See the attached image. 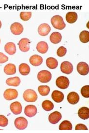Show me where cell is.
Masks as SVG:
<instances>
[{
    "label": "cell",
    "mask_w": 89,
    "mask_h": 133,
    "mask_svg": "<svg viewBox=\"0 0 89 133\" xmlns=\"http://www.w3.org/2000/svg\"><path fill=\"white\" fill-rule=\"evenodd\" d=\"M51 23L54 28L59 30H62L66 26L63 17L59 15L53 16L51 19Z\"/></svg>",
    "instance_id": "6da1fadb"
},
{
    "label": "cell",
    "mask_w": 89,
    "mask_h": 133,
    "mask_svg": "<svg viewBox=\"0 0 89 133\" xmlns=\"http://www.w3.org/2000/svg\"><path fill=\"white\" fill-rule=\"evenodd\" d=\"M23 98L28 102H34L37 99V95L36 92L32 89L25 90L23 93Z\"/></svg>",
    "instance_id": "7a4b0ae2"
},
{
    "label": "cell",
    "mask_w": 89,
    "mask_h": 133,
    "mask_svg": "<svg viewBox=\"0 0 89 133\" xmlns=\"http://www.w3.org/2000/svg\"><path fill=\"white\" fill-rule=\"evenodd\" d=\"M52 75L50 71L46 70L40 71L37 74V79L41 83H46L51 79Z\"/></svg>",
    "instance_id": "3957f363"
},
{
    "label": "cell",
    "mask_w": 89,
    "mask_h": 133,
    "mask_svg": "<svg viewBox=\"0 0 89 133\" xmlns=\"http://www.w3.org/2000/svg\"><path fill=\"white\" fill-rule=\"evenodd\" d=\"M69 80L65 76H60L58 77L56 81L57 87L61 89H66L69 85Z\"/></svg>",
    "instance_id": "277c9868"
},
{
    "label": "cell",
    "mask_w": 89,
    "mask_h": 133,
    "mask_svg": "<svg viewBox=\"0 0 89 133\" xmlns=\"http://www.w3.org/2000/svg\"><path fill=\"white\" fill-rule=\"evenodd\" d=\"M15 126L19 130H24L28 126V121L23 117H20L15 120Z\"/></svg>",
    "instance_id": "5b68a950"
},
{
    "label": "cell",
    "mask_w": 89,
    "mask_h": 133,
    "mask_svg": "<svg viewBox=\"0 0 89 133\" xmlns=\"http://www.w3.org/2000/svg\"><path fill=\"white\" fill-rule=\"evenodd\" d=\"M18 96V92L14 89H7L3 93L4 98L7 100H12L17 98Z\"/></svg>",
    "instance_id": "8992f818"
},
{
    "label": "cell",
    "mask_w": 89,
    "mask_h": 133,
    "mask_svg": "<svg viewBox=\"0 0 89 133\" xmlns=\"http://www.w3.org/2000/svg\"><path fill=\"white\" fill-rule=\"evenodd\" d=\"M31 43L29 39L28 38H22L20 40L19 46L20 50L23 52H27L30 50V44Z\"/></svg>",
    "instance_id": "52a82bcc"
},
{
    "label": "cell",
    "mask_w": 89,
    "mask_h": 133,
    "mask_svg": "<svg viewBox=\"0 0 89 133\" xmlns=\"http://www.w3.org/2000/svg\"><path fill=\"white\" fill-rule=\"evenodd\" d=\"M76 69L78 72L81 75L85 76L89 73V65L84 62H79L77 65Z\"/></svg>",
    "instance_id": "ba28073f"
},
{
    "label": "cell",
    "mask_w": 89,
    "mask_h": 133,
    "mask_svg": "<svg viewBox=\"0 0 89 133\" xmlns=\"http://www.w3.org/2000/svg\"><path fill=\"white\" fill-rule=\"evenodd\" d=\"M10 30L12 33L15 35H19L23 32V26L19 22H15L10 26Z\"/></svg>",
    "instance_id": "9c48e42d"
},
{
    "label": "cell",
    "mask_w": 89,
    "mask_h": 133,
    "mask_svg": "<svg viewBox=\"0 0 89 133\" xmlns=\"http://www.w3.org/2000/svg\"><path fill=\"white\" fill-rule=\"evenodd\" d=\"M61 70L63 73L66 74H70L73 70L72 64L69 61H64L61 65Z\"/></svg>",
    "instance_id": "30bf717a"
},
{
    "label": "cell",
    "mask_w": 89,
    "mask_h": 133,
    "mask_svg": "<svg viewBox=\"0 0 89 133\" xmlns=\"http://www.w3.org/2000/svg\"><path fill=\"white\" fill-rule=\"evenodd\" d=\"M51 30V28L48 24L43 23L41 24L38 28V32L40 35L42 36H46L48 35Z\"/></svg>",
    "instance_id": "8fae6325"
},
{
    "label": "cell",
    "mask_w": 89,
    "mask_h": 133,
    "mask_svg": "<svg viewBox=\"0 0 89 133\" xmlns=\"http://www.w3.org/2000/svg\"><path fill=\"white\" fill-rule=\"evenodd\" d=\"M62 118V114L59 112L56 111L51 113L49 117V121L53 124L58 123Z\"/></svg>",
    "instance_id": "7c38bea8"
},
{
    "label": "cell",
    "mask_w": 89,
    "mask_h": 133,
    "mask_svg": "<svg viewBox=\"0 0 89 133\" xmlns=\"http://www.w3.org/2000/svg\"><path fill=\"white\" fill-rule=\"evenodd\" d=\"M22 105L19 102L16 101L11 104L10 109L12 112L15 114L18 115L21 113L22 111Z\"/></svg>",
    "instance_id": "4fadbf2b"
},
{
    "label": "cell",
    "mask_w": 89,
    "mask_h": 133,
    "mask_svg": "<svg viewBox=\"0 0 89 133\" xmlns=\"http://www.w3.org/2000/svg\"><path fill=\"white\" fill-rule=\"evenodd\" d=\"M37 110L36 107L33 105L27 106L24 110V113L27 116L33 117L37 113Z\"/></svg>",
    "instance_id": "5bb4252c"
},
{
    "label": "cell",
    "mask_w": 89,
    "mask_h": 133,
    "mask_svg": "<svg viewBox=\"0 0 89 133\" xmlns=\"http://www.w3.org/2000/svg\"><path fill=\"white\" fill-rule=\"evenodd\" d=\"M79 94L75 92H70L67 96L68 102L72 105H75L79 102Z\"/></svg>",
    "instance_id": "9a60e30c"
},
{
    "label": "cell",
    "mask_w": 89,
    "mask_h": 133,
    "mask_svg": "<svg viewBox=\"0 0 89 133\" xmlns=\"http://www.w3.org/2000/svg\"><path fill=\"white\" fill-rule=\"evenodd\" d=\"M43 58L39 55H34L31 57L29 61L31 64L33 66H38L43 63Z\"/></svg>",
    "instance_id": "2e32d148"
},
{
    "label": "cell",
    "mask_w": 89,
    "mask_h": 133,
    "mask_svg": "<svg viewBox=\"0 0 89 133\" xmlns=\"http://www.w3.org/2000/svg\"><path fill=\"white\" fill-rule=\"evenodd\" d=\"M52 99L56 103H61L64 99L63 94L59 91L54 90L51 95Z\"/></svg>",
    "instance_id": "e0dca14e"
},
{
    "label": "cell",
    "mask_w": 89,
    "mask_h": 133,
    "mask_svg": "<svg viewBox=\"0 0 89 133\" xmlns=\"http://www.w3.org/2000/svg\"><path fill=\"white\" fill-rule=\"evenodd\" d=\"M4 50L9 55H13L16 52V45L12 42H9L5 45Z\"/></svg>",
    "instance_id": "ac0fdd59"
},
{
    "label": "cell",
    "mask_w": 89,
    "mask_h": 133,
    "mask_svg": "<svg viewBox=\"0 0 89 133\" xmlns=\"http://www.w3.org/2000/svg\"><path fill=\"white\" fill-rule=\"evenodd\" d=\"M78 115L80 118L83 120H87L89 118V109L88 108L83 107L79 109Z\"/></svg>",
    "instance_id": "d6986e66"
},
{
    "label": "cell",
    "mask_w": 89,
    "mask_h": 133,
    "mask_svg": "<svg viewBox=\"0 0 89 133\" xmlns=\"http://www.w3.org/2000/svg\"><path fill=\"white\" fill-rule=\"evenodd\" d=\"M36 49L40 53H46L49 49L48 44L45 42H40L37 44Z\"/></svg>",
    "instance_id": "ffe728a7"
},
{
    "label": "cell",
    "mask_w": 89,
    "mask_h": 133,
    "mask_svg": "<svg viewBox=\"0 0 89 133\" xmlns=\"http://www.w3.org/2000/svg\"><path fill=\"white\" fill-rule=\"evenodd\" d=\"M4 72L8 75H14L16 73V66L13 64H8L4 68Z\"/></svg>",
    "instance_id": "44dd1931"
},
{
    "label": "cell",
    "mask_w": 89,
    "mask_h": 133,
    "mask_svg": "<svg viewBox=\"0 0 89 133\" xmlns=\"http://www.w3.org/2000/svg\"><path fill=\"white\" fill-rule=\"evenodd\" d=\"M50 39L52 43L57 44L61 42L62 39V36L61 34L58 32H54L50 35Z\"/></svg>",
    "instance_id": "7402d4cb"
},
{
    "label": "cell",
    "mask_w": 89,
    "mask_h": 133,
    "mask_svg": "<svg viewBox=\"0 0 89 133\" xmlns=\"http://www.w3.org/2000/svg\"><path fill=\"white\" fill-rule=\"evenodd\" d=\"M20 79L19 77H14L8 78L6 81V83L9 86L18 87L20 83Z\"/></svg>",
    "instance_id": "603a6c76"
},
{
    "label": "cell",
    "mask_w": 89,
    "mask_h": 133,
    "mask_svg": "<svg viewBox=\"0 0 89 133\" xmlns=\"http://www.w3.org/2000/svg\"><path fill=\"white\" fill-rule=\"evenodd\" d=\"M78 14L75 12H70L66 14V21L70 24H73L76 22L78 19Z\"/></svg>",
    "instance_id": "cb8c5ba5"
},
{
    "label": "cell",
    "mask_w": 89,
    "mask_h": 133,
    "mask_svg": "<svg viewBox=\"0 0 89 133\" xmlns=\"http://www.w3.org/2000/svg\"><path fill=\"white\" fill-rule=\"evenodd\" d=\"M30 69L29 66L26 63L21 64L19 66V72L20 73L24 76L28 75L30 72Z\"/></svg>",
    "instance_id": "d4e9b609"
},
{
    "label": "cell",
    "mask_w": 89,
    "mask_h": 133,
    "mask_svg": "<svg viewBox=\"0 0 89 133\" xmlns=\"http://www.w3.org/2000/svg\"><path fill=\"white\" fill-rule=\"evenodd\" d=\"M46 64L47 66L50 69H55L58 66V61L53 57H49L46 59Z\"/></svg>",
    "instance_id": "484cf974"
},
{
    "label": "cell",
    "mask_w": 89,
    "mask_h": 133,
    "mask_svg": "<svg viewBox=\"0 0 89 133\" xmlns=\"http://www.w3.org/2000/svg\"><path fill=\"white\" fill-rule=\"evenodd\" d=\"M60 130H72V124L68 121H64L60 124Z\"/></svg>",
    "instance_id": "4316f807"
},
{
    "label": "cell",
    "mask_w": 89,
    "mask_h": 133,
    "mask_svg": "<svg viewBox=\"0 0 89 133\" xmlns=\"http://www.w3.org/2000/svg\"><path fill=\"white\" fill-rule=\"evenodd\" d=\"M79 40L83 43H87L89 41V32L87 30H83L79 34Z\"/></svg>",
    "instance_id": "83f0119b"
},
{
    "label": "cell",
    "mask_w": 89,
    "mask_h": 133,
    "mask_svg": "<svg viewBox=\"0 0 89 133\" xmlns=\"http://www.w3.org/2000/svg\"><path fill=\"white\" fill-rule=\"evenodd\" d=\"M42 107L45 110L49 111L53 110L54 108V104L51 101L46 100L43 101V103L42 104Z\"/></svg>",
    "instance_id": "f1b7e54d"
},
{
    "label": "cell",
    "mask_w": 89,
    "mask_h": 133,
    "mask_svg": "<svg viewBox=\"0 0 89 133\" xmlns=\"http://www.w3.org/2000/svg\"><path fill=\"white\" fill-rule=\"evenodd\" d=\"M38 90L40 94L42 96H46L50 93V87L47 85H40L38 88Z\"/></svg>",
    "instance_id": "f546056e"
},
{
    "label": "cell",
    "mask_w": 89,
    "mask_h": 133,
    "mask_svg": "<svg viewBox=\"0 0 89 133\" xmlns=\"http://www.w3.org/2000/svg\"><path fill=\"white\" fill-rule=\"evenodd\" d=\"M32 13L31 12H21L20 14V17L23 21H28L32 17Z\"/></svg>",
    "instance_id": "4dcf8cb0"
},
{
    "label": "cell",
    "mask_w": 89,
    "mask_h": 133,
    "mask_svg": "<svg viewBox=\"0 0 89 133\" xmlns=\"http://www.w3.org/2000/svg\"><path fill=\"white\" fill-rule=\"evenodd\" d=\"M81 94L83 97L85 98H89V85H85L83 87L81 88Z\"/></svg>",
    "instance_id": "1f68e13d"
},
{
    "label": "cell",
    "mask_w": 89,
    "mask_h": 133,
    "mask_svg": "<svg viewBox=\"0 0 89 133\" xmlns=\"http://www.w3.org/2000/svg\"><path fill=\"white\" fill-rule=\"evenodd\" d=\"M8 124V120L7 117L3 115H0V127H7Z\"/></svg>",
    "instance_id": "d6a6232c"
},
{
    "label": "cell",
    "mask_w": 89,
    "mask_h": 133,
    "mask_svg": "<svg viewBox=\"0 0 89 133\" xmlns=\"http://www.w3.org/2000/svg\"><path fill=\"white\" fill-rule=\"evenodd\" d=\"M67 50L64 47L61 46L58 49L57 51V55L60 57H63L66 55Z\"/></svg>",
    "instance_id": "836d02e7"
},
{
    "label": "cell",
    "mask_w": 89,
    "mask_h": 133,
    "mask_svg": "<svg viewBox=\"0 0 89 133\" xmlns=\"http://www.w3.org/2000/svg\"><path fill=\"white\" fill-rule=\"evenodd\" d=\"M8 60V57L4 54L0 52V64L5 63Z\"/></svg>",
    "instance_id": "e575fe53"
},
{
    "label": "cell",
    "mask_w": 89,
    "mask_h": 133,
    "mask_svg": "<svg viewBox=\"0 0 89 133\" xmlns=\"http://www.w3.org/2000/svg\"><path fill=\"white\" fill-rule=\"evenodd\" d=\"M76 130H88V129L86 125L83 124H78L75 127Z\"/></svg>",
    "instance_id": "d590c367"
},
{
    "label": "cell",
    "mask_w": 89,
    "mask_h": 133,
    "mask_svg": "<svg viewBox=\"0 0 89 133\" xmlns=\"http://www.w3.org/2000/svg\"><path fill=\"white\" fill-rule=\"evenodd\" d=\"M1 27H2V22H1V21H0V29L1 28Z\"/></svg>",
    "instance_id": "8d00e7d4"
},
{
    "label": "cell",
    "mask_w": 89,
    "mask_h": 133,
    "mask_svg": "<svg viewBox=\"0 0 89 133\" xmlns=\"http://www.w3.org/2000/svg\"><path fill=\"white\" fill-rule=\"evenodd\" d=\"M0 43H1V39H0Z\"/></svg>",
    "instance_id": "74e56055"
}]
</instances>
